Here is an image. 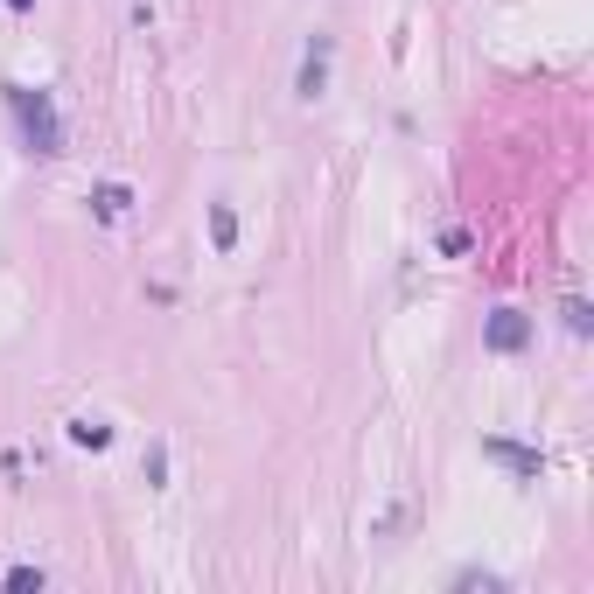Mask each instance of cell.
Returning a JSON list of instances; mask_svg holds the SVG:
<instances>
[{"label": "cell", "instance_id": "cell-1", "mask_svg": "<svg viewBox=\"0 0 594 594\" xmlns=\"http://www.w3.org/2000/svg\"><path fill=\"white\" fill-rule=\"evenodd\" d=\"M7 106H14V119H22L28 154H63V126H56L50 91H7Z\"/></svg>", "mask_w": 594, "mask_h": 594}, {"label": "cell", "instance_id": "cell-2", "mask_svg": "<svg viewBox=\"0 0 594 594\" xmlns=\"http://www.w3.org/2000/svg\"><path fill=\"white\" fill-rule=\"evenodd\" d=\"M91 210L98 217H126L134 210V190H126V182H98V190H91Z\"/></svg>", "mask_w": 594, "mask_h": 594}, {"label": "cell", "instance_id": "cell-3", "mask_svg": "<svg viewBox=\"0 0 594 594\" xmlns=\"http://www.w3.org/2000/svg\"><path fill=\"white\" fill-rule=\"evenodd\" d=\"M70 441H78V448H112V420H98V413H78V420H70Z\"/></svg>", "mask_w": 594, "mask_h": 594}, {"label": "cell", "instance_id": "cell-4", "mask_svg": "<svg viewBox=\"0 0 594 594\" xmlns=\"http://www.w3.org/2000/svg\"><path fill=\"white\" fill-rule=\"evenodd\" d=\"M322 63H329V35L308 50V63H301V98H315V91H322Z\"/></svg>", "mask_w": 594, "mask_h": 594}, {"label": "cell", "instance_id": "cell-5", "mask_svg": "<svg viewBox=\"0 0 594 594\" xmlns=\"http://www.w3.org/2000/svg\"><path fill=\"white\" fill-rule=\"evenodd\" d=\"M489 343H497V350H517V343H524V322H517L511 308H504V315L489 322Z\"/></svg>", "mask_w": 594, "mask_h": 594}, {"label": "cell", "instance_id": "cell-6", "mask_svg": "<svg viewBox=\"0 0 594 594\" xmlns=\"http://www.w3.org/2000/svg\"><path fill=\"white\" fill-rule=\"evenodd\" d=\"M210 238H217V252H231V245H238V217L224 210V203L210 210Z\"/></svg>", "mask_w": 594, "mask_h": 594}, {"label": "cell", "instance_id": "cell-7", "mask_svg": "<svg viewBox=\"0 0 594 594\" xmlns=\"http://www.w3.org/2000/svg\"><path fill=\"white\" fill-rule=\"evenodd\" d=\"M7 588H14V594H28V588L42 594V567H14V573H7Z\"/></svg>", "mask_w": 594, "mask_h": 594}, {"label": "cell", "instance_id": "cell-8", "mask_svg": "<svg viewBox=\"0 0 594 594\" xmlns=\"http://www.w3.org/2000/svg\"><path fill=\"white\" fill-rule=\"evenodd\" d=\"M7 7H14V14H28V7H35V0H7Z\"/></svg>", "mask_w": 594, "mask_h": 594}]
</instances>
